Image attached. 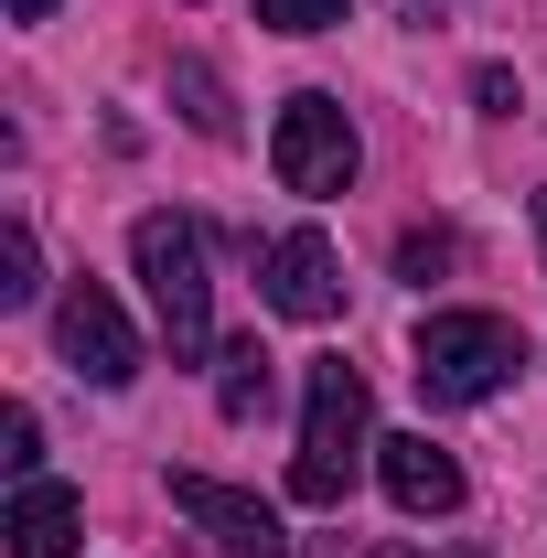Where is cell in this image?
Returning a JSON list of instances; mask_svg holds the SVG:
<instances>
[{
  "mask_svg": "<svg viewBox=\"0 0 547 558\" xmlns=\"http://www.w3.org/2000/svg\"><path fill=\"white\" fill-rule=\"evenodd\" d=\"M54 344H65V365L86 387H130L139 376V333H130V312H119L97 279H75L65 301H54Z\"/></svg>",
  "mask_w": 547,
  "mask_h": 558,
  "instance_id": "5",
  "label": "cell"
},
{
  "mask_svg": "<svg viewBox=\"0 0 547 558\" xmlns=\"http://www.w3.org/2000/svg\"><path fill=\"white\" fill-rule=\"evenodd\" d=\"M451 269V236H440V226H409V236H398V279H440Z\"/></svg>",
  "mask_w": 547,
  "mask_h": 558,
  "instance_id": "15",
  "label": "cell"
},
{
  "mask_svg": "<svg viewBox=\"0 0 547 558\" xmlns=\"http://www.w3.org/2000/svg\"><path fill=\"white\" fill-rule=\"evenodd\" d=\"M11 22H54V0H11Z\"/></svg>",
  "mask_w": 547,
  "mask_h": 558,
  "instance_id": "16",
  "label": "cell"
},
{
  "mask_svg": "<svg viewBox=\"0 0 547 558\" xmlns=\"http://www.w3.org/2000/svg\"><path fill=\"white\" fill-rule=\"evenodd\" d=\"M75 526H86V505H75L65 484H11V515H0V537H11V558H75Z\"/></svg>",
  "mask_w": 547,
  "mask_h": 558,
  "instance_id": "9",
  "label": "cell"
},
{
  "mask_svg": "<svg viewBox=\"0 0 547 558\" xmlns=\"http://www.w3.org/2000/svg\"><path fill=\"white\" fill-rule=\"evenodd\" d=\"M258 290H269L279 323H333V312H343L333 236H323V226H290V236H269V258H258Z\"/></svg>",
  "mask_w": 547,
  "mask_h": 558,
  "instance_id": "6",
  "label": "cell"
},
{
  "mask_svg": "<svg viewBox=\"0 0 547 558\" xmlns=\"http://www.w3.org/2000/svg\"><path fill=\"white\" fill-rule=\"evenodd\" d=\"M33 462H44V429H33V409H11V418H0V473L33 484Z\"/></svg>",
  "mask_w": 547,
  "mask_h": 558,
  "instance_id": "13",
  "label": "cell"
},
{
  "mask_svg": "<svg viewBox=\"0 0 547 558\" xmlns=\"http://www.w3.org/2000/svg\"><path fill=\"white\" fill-rule=\"evenodd\" d=\"M269 365H279V354L258 344V333L215 354V409L236 418V429H247V418H269V398H279V376H269Z\"/></svg>",
  "mask_w": 547,
  "mask_h": 558,
  "instance_id": "10",
  "label": "cell"
},
{
  "mask_svg": "<svg viewBox=\"0 0 547 558\" xmlns=\"http://www.w3.org/2000/svg\"><path fill=\"white\" fill-rule=\"evenodd\" d=\"M537 247H547V194H537Z\"/></svg>",
  "mask_w": 547,
  "mask_h": 558,
  "instance_id": "17",
  "label": "cell"
},
{
  "mask_svg": "<svg viewBox=\"0 0 547 558\" xmlns=\"http://www.w3.org/2000/svg\"><path fill=\"white\" fill-rule=\"evenodd\" d=\"M172 108H183V119H194L205 140H226V130H236V108H226V86H215V65H194V54L172 65Z\"/></svg>",
  "mask_w": 547,
  "mask_h": 558,
  "instance_id": "11",
  "label": "cell"
},
{
  "mask_svg": "<svg viewBox=\"0 0 547 558\" xmlns=\"http://www.w3.org/2000/svg\"><path fill=\"white\" fill-rule=\"evenodd\" d=\"M130 258H139V290H150V312H161V344H172V365H205V354H215L205 226H194V215H139V226H130Z\"/></svg>",
  "mask_w": 547,
  "mask_h": 558,
  "instance_id": "1",
  "label": "cell"
},
{
  "mask_svg": "<svg viewBox=\"0 0 547 558\" xmlns=\"http://www.w3.org/2000/svg\"><path fill=\"white\" fill-rule=\"evenodd\" d=\"M376 484L398 494V515H451L462 505V462L429 429H409V440H376Z\"/></svg>",
  "mask_w": 547,
  "mask_h": 558,
  "instance_id": "8",
  "label": "cell"
},
{
  "mask_svg": "<svg viewBox=\"0 0 547 558\" xmlns=\"http://www.w3.org/2000/svg\"><path fill=\"white\" fill-rule=\"evenodd\" d=\"M172 505H183V515L215 537V558H290V537H279V515L258 505V494L205 484V473H172Z\"/></svg>",
  "mask_w": 547,
  "mask_h": 558,
  "instance_id": "7",
  "label": "cell"
},
{
  "mask_svg": "<svg viewBox=\"0 0 547 558\" xmlns=\"http://www.w3.org/2000/svg\"><path fill=\"white\" fill-rule=\"evenodd\" d=\"M269 161H279V183L290 194H343L354 183V119H343L333 97H290L279 108V130H269Z\"/></svg>",
  "mask_w": 547,
  "mask_h": 558,
  "instance_id": "4",
  "label": "cell"
},
{
  "mask_svg": "<svg viewBox=\"0 0 547 558\" xmlns=\"http://www.w3.org/2000/svg\"><path fill=\"white\" fill-rule=\"evenodd\" d=\"M418 398L429 409H483L494 387H515L526 376V333L505 323V312H429L418 323Z\"/></svg>",
  "mask_w": 547,
  "mask_h": 558,
  "instance_id": "2",
  "label": "cell"
},
{
  "mask_svg": "<svg viewBox=\"0 0 547 558\" xmlns=\"http://www.w3.org/2000/svg\"><path fill=\"white\" fill-rule=\"evenodd\" d=\"M258 22H269V33H333L343 0H258Z\"/></svg>",
  "mask_w": 547,
  "mask_h": 558,
  "instance_id": "14",
  "label": "cell"
},
{
  "mask_svg": "<svg viewBox=\"0 0 547 558\" xmlns=\"http://www.w3.org/2000/svg\"><path fill=\"white\" fill-rule=\"evenodd\" d=\"M365 376L354 365H312V409H301V462H290V494L301 505H343L354 473H365Z\"/></svg>",
  "mask_w": 547,
  "mask_h": 558,
  "instance_id": "3",
  "label": "cell"
},
{
  "mask_svg": "<svg viewBox=\"0 0 547 558\" xmlns=\"http://www.w3.org/2000/svg\"><path fill=\"white\" fill-rule=\"evenodd\" d=\"M33 290H44V258H33V226H0V301L22 312Z\"/></svg>",
  "mask_w": 547,
  "mask_h": 558,
  "instance_id": "12",
  "label": "cell"
}]
</instances>
